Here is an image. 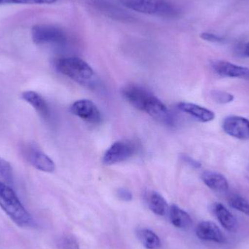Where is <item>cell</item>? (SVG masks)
<instances>
[{"instance_id": "13", "label": "cell", "mask_w": 249, "mask_h": 249, "mask_svg": "<svg viewBox=\"0 0 249 249\" xmlns=\"http://www.w3.org/2000/svg\"><path fill=\"white\" fill-rule=\"evenodd\" d=\"M178 108L181 112L191 115L197 121L201 123H209L215 119L214 112L207 108L203 107L196 104L188 102H180L178 104Z\"/></svg>"}, {"instance_id": "3", "label": "cell", "mask_w": 249, "mask_h": 249, "mask_svg": "<svg viewBox=\"0 0 249 249\" xmlns=\"http://www.w3.org/2000/svg\"><path fill=\"white\" fill-rule=\"evenodd\" d=\"M130 10L144 14L164 18L177 17L179 14L178 7L168 0H121Z\"/></svg>"}, {"instance_id": "10", "label": "cell", "mask_w": 249, "mask_h": 249, "mask_svg": "<svg viewBox=\"0 0 249 249\" xmlns=\"http://www.w3.org/2000/svg\"><path fill=\"white\" fill-rule=\"evenodd\" d=\"M213 69L222 77L249 80V68L225 61H215Z\"/></svg>"}, {"instance_id": "7", "label": "cell", "mask_w": 249, "mask_h": 249, "mask_svg": "<svg viewBox=\"0 0 249 249\" xmlns=\"http://www.w3.org/2000/svg\"><path fill=\"white\" fill-rule=\"evenodd\" d=\"M71 112L78 118L92 124L102 122V113L93 102L87 99H81L74 102L71 107Z\"/></svg>"}, {"instance_id": "18", "label": "cell", "mask_w": 249, "mask_h": 249, "mask_svg": "<svg viewBox=\"0 0 249 249\" xmlns=\"http://www.w3.org/2000/svg\"><path fill=\"white\" fill-rule=\"evenodd\" d=\"M136 236L145 249H158L160 248V239L151 230L146 229V228L138 229L136 231Z\"/></svg>"}, {"instance_id": "9", "label": "cell", "mask_w": 249, "mask_h": 249, "mask_svg": "<svg viewBox=\"0 0 249 249\" xmlns=\"http://www.w3.org/2000/svg\"><path fill=\"white\" fill-rule=\"evenodd\" d=\"M142 111L162 124L168 125H171L174 124V119L168 108L153 94L151 95L150 97L146 101Z\"/></svg>"}, {"instance_id": "20", "label": "cell", "mask_w": 249, "mask_h": 249, "mask_svg": "<svg viewBox=\"0 0 249 249\" xmlns=\"http://www.w3.org/2000/svg\"><path fill=\"white\" fill-rule=\"evenodd\" d=\"M228 203L232 209L249 216V202L242 196L232 195L228 199Z\"/></svg>"}, {"instance_id": "8", "label": "cell", "mask_w": 249, "mask_h": 249, "mask_svg": "<svg viewBox=\"0 0 249 249\" xmlns=\"http://www.w3.org/2000/svg\"><path fill=\"white\" fill-rule=\"evenodd\" d=\"M224 131L240 140H249V120L241 116H229L222 123Z\"/></svg>"}, {"instance_id": "15", "label": "cell", "mask_w": 249, "mask_h": 249, "mask_svg": "<svg viewBox=\"0 0 249 249\" xmlns=\"http://www.w3.org/2000/svg\"><path fill=\"white\" fill-rule=\"evenodd\" d=\"M213 214L219 223L229 232H235L238 229V222L235 216L222 203H216L212 207Z\"/></svg>"}, {"instance_id": "25", "label": "cell", "mask_w": 249, "mask_h": 249, "mask_svg": "<svg viewBox=\"0 0 249 249\" xmlns=\"http://www.w3.org/2000/svg\"><path fill=\"white\" fill-rule=\"evenodd\" d=\"M200 37L204 40L208 41V42H216V43H220L225 41L222 36H218V35H214V34L208 33V32H204L200 35Z\"/></svg>"}, {"instance_id": "26", "label": "cell", "mask_w": 249, "mask_h": 249, "mask_svg": "<svg viewBox=\"0 0 249 249\" xmlns=\"http://www.w3.org/2000/svg\"><path fill=\"white\" fill-rule=\"evenodd\" d=\"M117 195H118V197L123 201L129 202L133 199V195L127 189H119L117 192Z\"/></svg>"}, {"instance_id": "24", "label": "cell", "mask_w": 249, "mask_h": 249, "mask_svg": "<svg viewBox=\"0 0 249 249\" xmlns=\"http://www.w3.org/2000/svg\"><path fill=\"white\" fill-rule=\"evenodd\" d=\"M11 4H53L57 0H4Z\"/></svg>"}, {"instance_id": "29", "label": "cell", "mask_w": 249, "mask_h": 249, "mask_svg": "<svg viewBox=\"0 0 249 249\" xmlns=\"http://www.w3.org/2000/svg\"><path fill=\"white\" fill-rule=\"evenodd\" d=\"M4 0H0V4H1V2H2V1H4Z\"/></svg>"}, {"instance_id": "11", "label": "cell", "mask_w": 249, "mask_h": 249, "mask_svg": "<svg viewBox=\"0 0 249 249\" xmlns=\"http://www.w3.org/2000/svg\"><path fill=\"white\" fill-rule=\"evenodd\" d=\"M196 232L197 238L202 241L220 244L225 242V237L223 232L216 224L209 221L199 223L196 228Z\"/></svg>"}, {"instance_id": "27", "label": "cell", "mask_w": 249, "mask_h": 249, "mask_svg": "<svg viewBox=\"0 0 249 249\" xmlns=\"http://www.w3.org/2000/svg\"><path fill=\"white\" fill-rule=\"evenodd\" d=\"M182 160L186 163L188 164L190 166L193 167V168H200L201 167V164L200 162L190 158V156H187V155H182Z\"/></svg>"}, {"instance_id": "28", "label": "cell", "mask_w": 249, "mask_h": 249, "mask_svg": "<svg viewBox=\"0 0 249 249\" xmlns=\"http://www.w3.org/2000/svg\"><path fill=\"white\" fill-rule=\"evenodd\" d=\"M244 53L246 55L249 57V42L246 45L245 49H244Z\"/></svg>"}, {"instance_id": "14", "label": "cell", "mask_w": 249, "mask_h": 249, "mask_svg": "<svg viewBox=\"0 0 249 249\" xmlns=\"http://www.w3.org/2000/svg\"><path fill=\"white\" fill-rule=\"evenodd\" d=\"M21 99L30 105L39 114V116L45 120L50 118L51 110L49 106L46 101L39 93L33 90H26L22 93Z\"/></svg>"}, {"instance_id": "5", "label": "cell", "mask_w": 249, "mask_h": 249, "mask_svg": "<svg viewBox=\"0 0 249 249\" xmlns=\"http://www.w3.org/2000/svg\"><path fill=\"white\" fill-rule=\"evenodd\" d=\"M23 156L26 160L36 169L42 172L52 173L55 170V164L45 152L35 146H26L23 148Z\"/></svg>"}, {"instance_id": "22", "label": "cell", "mask_w": 249, "mask_h": 249, "mask_svg": "<svg viewBox=\"0 0 249 249\" xmlns=\"http://www.w3.org/2000/svg\"><path fill=\"white\" fill-rule=\"evenodd\" d=\"M212 97L216 103L219 105H227L233 102L235 97L233 95L222 90H213L212 92Z\"/></svg>"}, {"instance_id": "19", "label": "cell", "mask_w": 249, "mask_h": 249, "mask_svg": "<svg viewBox=\"0 0 249 249\" xmlns=\"http://www.w3.org/2000/svg\"><path fill=\"white\" fill-rule=\"evenodd\" d=\"M148 204L152 212L158 216H164L168 211L166 200L159 193L152 192L148 197Z\"/></svg>"}, {"instance_id": "1", "label": "cell", "mask_w": 249, "mask_h": 249, "mask_svg": "<svg viewBox=\"0 0 249 249\" xmlns=\"http://www.w3.org/2000/svg\"><path fill=\"white\" fill-rule=\"evenodd\" d=\"M0 207L18 226L25 228L33 224L30 213L25 209L14 190L1 181H0Z\"/></svg>"}, {"instance_id": "23", "label": "cell", "mask_w": 249, "mask_h": 249, "mask_svg": "<svg viewBox=\"0 0 249 249\" xmlns=\"http://www.w3.org/2000/svg\"><path fill=\"white\" fill-rule=\"evenodd\" d=\"M60 247L63 249H80L78 241L71 235H65L59 240Z\"/></svg>"}, {"instance_id": "4", "label": "cell", "mask_w": 249, "mask_h": 249, "mask_svg": "<svg viewBox=\"0 0 249 249\" xmlns=\"http://www.w3.org/2000/svg\"><path fill=\"white\" fill-rule=\"evenodd\" d=\"M32 40L36 45H64L67 34L62 29L51 24H36L32 29Z\"/></svg>"}, {"instance_id": "16", "label": "cell", "mask_w": 249, "mask_h": 249, "mask_svg": "<svg viewBox=\"0 0 249 249\" xmlns=\"http://www.w3.org/2000/svg\"><path fill=\"white\" fill-rule=\"evenodd\" d=\"M202 181L211 190L225 193L229 190V182L223 174L216 171H207L202 174Z\"/></svg>"}, {"instance_id": "6", "label": "cell", "mask_w": 249, "mask_h": 249, "mask_svg": "<svg viewBox=\"0 0 249 249\" xmlns=\"http://www.w3.org/2000/svg\"><path fill=\"white\" fill-rule=\"evenodd\" d=\"M136 152V146L131 142H117L105 152L103 162L106 165H113L124 162L131 158Z\"/></svg>"}, {"instance_id": "17", "label": "cell", "mask_w": 249, "mask_h": 249, "mask_svg": "<svg viewBox=\"0 0 249 249\" xmlns=\"http://www.w3.org/2000/svg\"><path fill=\"white\" fill-rule=\"evenodd\" d=\"M169 214L171 223L176 228L183 230L188 229L193 224V220L189 213L177 205L171 206Z\"/></svg>"}, {"instance_id": "12", "label": "cell", "mask_w": 249, "mask_h": 249, "mask_svg": "<svg viewBox=\"0 0 249 249\" xmlns=\"http://www.w3.org/2000/svg\"><path fill=\"white\" fill-rule=\"evenodd\" d=\"M123 96L126 101L132 106L134 107L139 110L142 111L145 103H146L152 93L139 86H127L122 90Z\"/></svg>"}, {"instance_id": "21", "label": "cell", "mask_w": 249, "mask_h": 249, "mask_svg": "<svg viewBox=\"0 0 249 249\" xmlns=\"http://www.w3.org/2000/svg\"><path fill=\"white\" fill-rule=\"evenodd\" d=\"M0 181L10 184L13 181V168L10 162L0 158Z\"/></svg>"}, {"instance_id": "2", "label": "cell", "mask_w": 249, "mask_h": 249, "mask_svg": "<svg viewBox=\"0 0 249 249\" xmlns=\"http://www.w3.org/2000/svg\"><path fill=\"white\" fill-rule=\"evenodd\" d=\"M56 68L61 74L83 86H91L94 80L93 69L84 60L77 57L61 58L57 61Z\"/></svg>"}]
</instances>
